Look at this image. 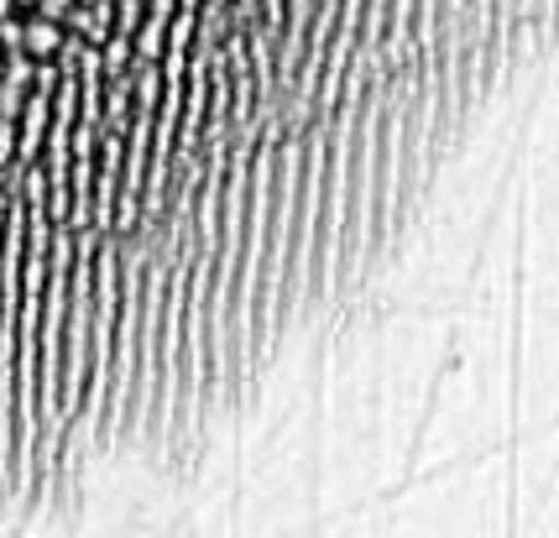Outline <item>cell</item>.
Segmentation results:
<instances>
[{"instance_id": "obj_1", "label": "cell", "mask_w": 559, "mask_h": 538, "mask_svg": "<svg viewBox=\"0 0 559 538\" xmlns=\"http://www.w3.org/2000/svg\"><path fill=\"white\" fill-rule=\"evenodd\" d=\"M63 37H69V26L63 22H48V16H32L26 22V52L43 63V58H58L63 52Z\"/></svg>"}, {"instance_id": "obj_2", "label": "cell", "mask_w": 559, "mask_h": 538, "mask_svg": "<svg viewBox=\"0 0 559 538\" xmlns=\"http://www.w3.org/2000/svg\"><path fill=\"white\" fill-rule=\"evenodd\" d=\"M0 48H5V52H26V22L5 16V22H0Z\"/></svg>"}, {"instance_id": "obj_3", "label": "cell", "mask_w": 559, "mask_h": 538, "mask_svg": "<svg viewBox=\"0 0 559 538\" xmlns=\"http://www.w3.org/2000/svg\"><path fill=\"white\" fill-rule=\"evenodd\" d=\"M73 5H79V0H37V16H48V22H69Z\"/></svg>"}, {"instance_id": "obj_4", "label": "cell", "mask_w": 559, "mask_h": 538, "mask_svg": "<svg viewBox=\"0 0 559 538\" xmlns=\"http://www.w3.org/2000/svg\"><path fill=\"white\" fill-rule=\"evenodd\" d=\"M5 16H16V0H0V22H5Z\"/></svg>"}, {"instance_id": "obj_5", "label": "cell", "mask_w": 559, "mask_h": 538, "mask_svg": "<svg viewBox=\"0 0 559 538\" xmlns=\"http://www.w3.org/2000/svg\"><path fill=\"white\" fill-rule=\"evenodd\" d=\"M0 79H5V48H0Z\"/></svg>"}, {"instance_id": "obj_6", "label": "cell", "mask_w": 559, "mask_h": 538, "mask_svg": "<svg viewBox=\"0 0 559 538\" xmlns=\"http://www.w3.org/2000/svg\"><path fill=\"white\" fill-rule=\"evenodd\" d=\"M16 5H37V0H16Z\"/></svg>"}]
</instances>
